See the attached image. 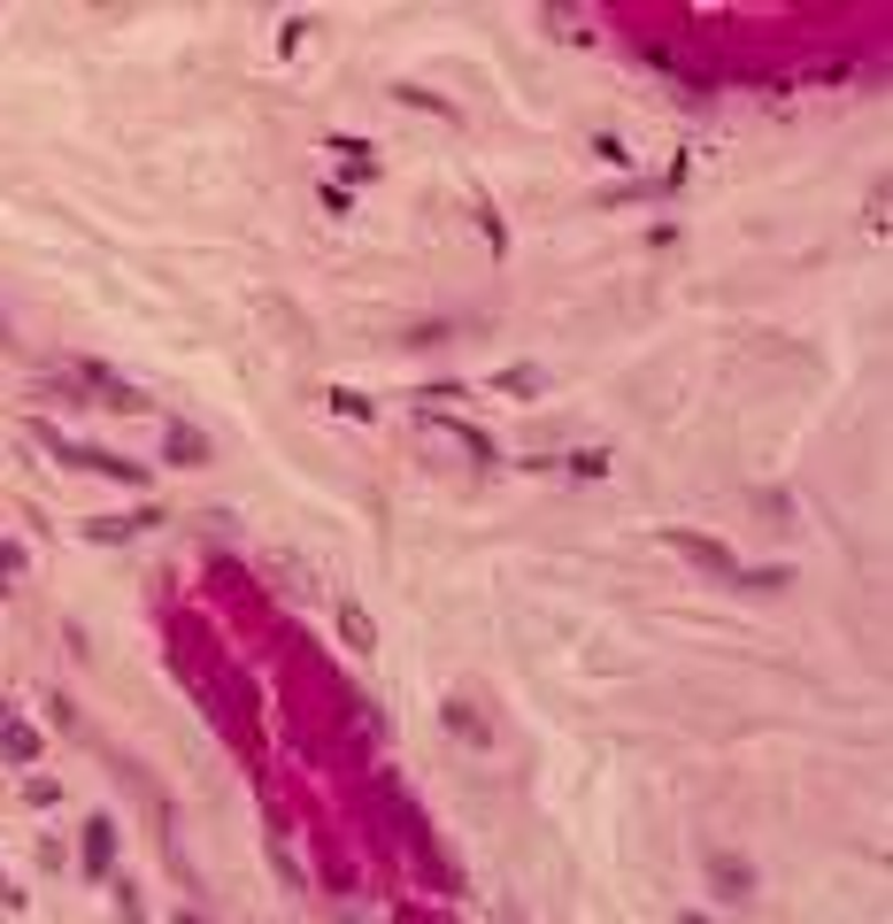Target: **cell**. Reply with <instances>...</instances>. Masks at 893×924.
Wrapping results in <instances>:
<instances>
[{
  "label": "cell",
  "mask_w": 893,
  "mask_h": 924,
  "mask_svg": "<svg viewBox=\"0 0 893 924\" xmlns=\"http://www.w3.org/2000/svg\"><path fill=\"white\" fill-rule=\"evenodd\" d=\"M85 378H70V393H85V401H109V409H147V393L140 386H124V378H109L101 362H78Z\"/></svg>",
  "instance_id": "cell-1"
},
{
  "label": "cell",
  "mask_w": 893,
  "mask_h": 924,
  "mask_svg": "<svg viewBox=\"0 0 893 924\" xmlns=\"http://www.w3.org/2000/svg\"><path fill=\"white\" fill-rule=\"evenodd\" d=\"M663 547H678L686 563H701V571H725V578H732V547H725V540H709V532H686V524H670V532H663Z\"/></svg>",
  "instance_id": "cell-2"
},
{
  "label": "cell",
  "mask_w": 893,
  "mask_h": 924,
  "mask_svg": "<svg viewBox=\"0 0 893 924\" xmlns=\"http://www.w3.org/2000/svg\"><path fill=\"white\" fill-rule=\"evenodd\" d=\"M154 524H162V509H140V516H93L85 540H93V547H132L140 532H154Z\"/></svg>",
  "instance_id": "cell-3"
},
{
  "label": "cell",
  "mask_w": 893,
  "mask_h": 924,
  "mask_svg": "<svg viewBox=\"0 0 893 924\" xmlns=\"http://www.w3.org/2000/svg\"><path fill=\"white\" fill-rule=\"evenodd\" d=\"M109 863H116V824H109V817H93V824H85V871H93V879H109Z\"/></svg>",
  "instance_id": "cell-4"
},
{
  "label": "cell",
  "mask_w": 893,
  "mask_h": 924,
  "mask_svg": "<svg viewBox=\"0 0 893 924\" xmlns=\"http://www.w3.org/2000/svg\"><path fill=\"white\" fill-rule=\"evenodd\" d=\"M393 101H401V109H424V116H440V124H454V116H462L447 93H424V85H393Z\"/></svg>",
  "instance_id": "cell-5"
},
{
  "label": "cell",
  "mask_w": 893,
  "mask_h": 924,
  "mask_svg": "<svg viewBox=\"0 0 893 924\" xmlns=\"http://www.w3.org/2000/svg\"><path fill=\"white\" fill-rule=\"evenodd\" d=\"M39 748H47V740H39L31 725H0V756H8V763H39Z\"/></svg>",
  "instance_id": "cell-6"
},
{
  "label": "cell",
  "mask_w": 893,
  "mask_h": 924,
  "mask_svg": "<svg viewBox=\"0 0 893 924\" xmlns=\"http://www.w3.org/2000/svg\"><path fill=\"white\" fill-rule=\"evenodd\" d=\"M162 455L193 470V462H208V440H201V432H185V424H170V448H162Z\"/></svg>",
  "instance_id": "cell-7"
},
{
  "label": "cell",
  "mask_w": 893,
  "mask_h": 924,
  "mask_svg": "<svg viewBox=\"0 0 893 924\" xmlns=\"http://www.w3.org/2000/svg\"><path fill=\"white\" fill-rule=\"evenodd\" d=\"M478 224H485V239H493V255H509V232H501V216H493V201L478 193Z\"/></svg>",
  "instance_id": "cell-8"
},
{
  "label": "cell",
  "mask_w": 893,
  "mask_h": 924,
  "mask_svg": "<svg viewBox=\"0 0 893 924\" xmlns=\"http://www.w3.org/2000/svg\"><path fill=\"white\" fill-rule=\"evenodd\" d=\"M447 725H454V732H462V740H470V748H478V740H485V725H478V717H470V709H462V701H447Z\"/></svg>",
  "instance_id": "cell-9"
},
{
  "label": "cell",
  "mask_w": 893,
  "mask_h": 924,
  "mask_svg": "<svg viewBox=\"0 0 893 924\" xmlns=\"http://www.w3.org/2000/svg\"><path fill=\"white\" fill-rule=\"evenodd\" d=\"M339 632H347V639H355V647H362V655H370V624H362V609H355V602H347V609H339Z\"/></svg>",
  "instance_id": "cell-10"
},
{
  "label": "cell",
  "mask_w": 893,
  "mask_h": 924,
  "mask_svg": "<svg viewBox=\"0 0 893 924\" xmlns=\"http://www.w3.org/2000/svg\"><path fill=\"white\" fill-rule=\"evenodd\" d=\"M709 879H717V894H732V902H740V894H747V871H740V863H717Z\"/></svg>",
  "instance_id": "cell-11"
},
{
  "label": "cell",
  "mask_w": 893,
  "mask_h": 924,
  "mask_svg": "<svg viewBox=\"0 0 893 924\" xmlns=\"http://www.w3.org/2000/svg\"><path fill=\"white\" fill-rule=\"evenodd\" d=\"M501 386H509V393H540V370H532V362H516V370H509Z\"/></svg>",
  "instance_id": "cell-12"
},
{
  "label": "cell",
  "mask_w": 893,
  "mask_h": 924,
  "mask_svg": "<svg viewBox=\"0 0 893 924\" xmlns=\"http://www.w3.org/2000/svg\"><path fill=\"white\" fill-rule=\"evenodd\" d=\"M0 910H23V894H16V886H8V879H0Z\"/></svg>",
  "instance_id": "cell-13"
},
{
  "label": "cell",
  "mask_w": 893,
  "mask_h": 924,
  "mask_svg": "<svg viewBox=\"0 0 893 924\" xmlns=\"http://www.w3.org/2000/svg\"><path fill=\"white\" fill-rule=\"evenodd\" d=\"M177 924H208V917H193V910H185V917H177Z\"/></svg>",
  "instance_id": "cell-14"
},
{
  "label": "cell",
  "mask_w": 893,
  "mask_h": 924,
  "mask_svg": "<svg viewBox=\"0 0 893 924\" xmlns=\"http://www.w3.org/2000/svg\"><path fill=\"white\" fill-rule=\"evenodd\" d=\"M0 725H8V701H0Z\"/></svg>",
  "instance_id": "cell-15"
}]
</instances>
